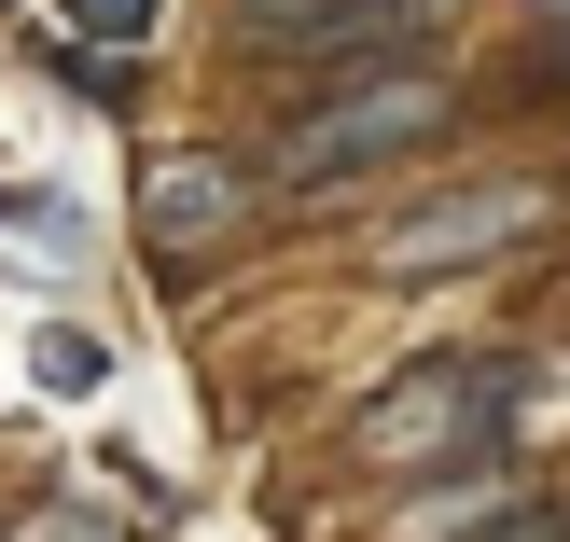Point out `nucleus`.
Instances as JSON below:
<instances>
[{"instance_id":"obj_9","label":"nucleus","mask_w":570,"mask_h":542,"mask_svg":"<svg viewBox=\"0 0 570 542\" xmlns=\"http://www.w3.org/2000/svg\"><path fill=\"white\" fill-rule=\"evenodd\" d=\"M28 362H42V390H98V348H83V334H42Z\"/></svg>"},{"instance_id":"obj_6","label":"nucleus","mask_w":570,"mask_h":542,"mask_svg":"<svg viewBox=\"0 0 570 542\" xmlns=\"http://www.w3.org/2000/svg\"><path fill=\"white\" fill-rule=\"evenodd\" d=\"M0 250H14V265H83V223L56 209V195H0Z\"/></svg>"},{"instance_id":"obj_5","label":"nucleus","mask_w":570,"mask_h":542,"mask_svg":"<svg viewBox=\"0 0 570 542\" xmlns=\"http://www.w3.org/2000/svg\"><path fill=\"white\" fill-rule=\"evenodd\" d=\"M445 0H334V14H306V28H278L265 56H306V70H362V56H390V42H417Z\"/></svg>"},{"instance_id":"obj_4","label":"nucleus","mask_w":570,"mask_h":542,"mask_svg":"<svg viewBox=\"0 0 570 542\" xmlns=\"http://www.w3.org/2000/svg\"><path fill=\"white\" fill-rule=\"evenodd\" d=\"M250 195H265V181H250L237 154H154V167H139V223H154L167 250L237 237V223H250Z\"/></svg>"},{"instance_id":"obj_1","label":"nucleus","mask_w":570,"mask_h":542,"mask_svg":"<svg viewBox=\"0 0 570 542\" xmlns=\"http://www.w3.org/2000/svg\"><path fill=\"white\" fill-rule=\"evenodd\" d=\"M529 390V362L515 348H432V362H404V376L362 404V460L376 473H432V460H460V445H488V417Z\"/></svg>"},{"instance_id":"obj_10","label":"nucleus","mask_w":570,"mask_h":542,"mask_svg":"<svg viewBox=\"0 0 570 542\" xmlns=\"http://www.w3.org/2000/svg\"><path fill=\"white\" fill-rule=\"evenodd\" d=\"M306 14H334V0H237V28H250V42H278V28H306Z\"/></svg>"},{"instance_id":"obj_3","label":"nucleus","mask_w":570,"mask_h":542,"mask_svg":"<svg viewBox=\"0 0 570 542\" xmlns=\"http://www.w3.org/2000/svg\"><path fill=\"white\" fill-rule=\"evenodd\" d=\"M543 209H557L543 181H460V195H432V209H404V223L376 237V278H460V265H501V250L543 237Z\"/></svg>"},{"instance_id":"obj_2","label":"nucleus","mask_w":570,"mask_h":542,"mask_svg":"<svg viewBox=\"0 0 570 542\" xmlns=\"http://www.w3.org/2000/svg\"><path fill=\"white\" fill-rule=\"evenodd\" d=\"M460 126V83L445 70H376V83H334L293 139H278V181H362V167L417 154V139Z\"/></svg>"},{"instance_id":"obj_7","label":"nucleus","mask_w":570,"mask_h":542,"mask_svg":"<svg viewBox=\"0 0 570 542\" xmlns=\"http://www.w3.org/2000/svg\"><path fill=\"white\" fill-rule=\"evenodd\" d=\"M56 14H70L83 42H154V14H167V0H56Z\"/></svg>"},{"instance_id":"obj_8","label":"nucleus","mask_w":570,"mask_h":542,"mask_svg":"<svg viewBox=\"0 0 570 542\" xmlns=\"http://www.w3.org/2000/svg\"><path fill=\"white\" fill-rule=\"evenodd\" d=\"M460 542H570V501H501V515L460 529Z\"/></svg>"}]
</instances>
